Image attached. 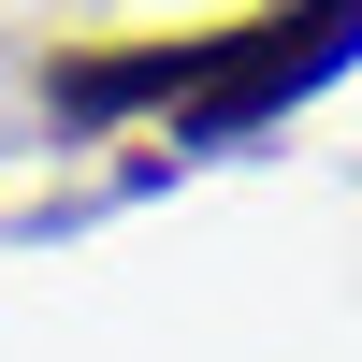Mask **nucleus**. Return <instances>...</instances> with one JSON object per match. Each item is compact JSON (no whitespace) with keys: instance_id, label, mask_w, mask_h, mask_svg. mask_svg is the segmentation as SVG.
I'll list each match as a JSON object with an SVG mask.
<instances>
[{"instance_id":"f257e3e1","label":"nucleus","mask_w":362,"mask_h":362,"mask_svg":"<svg viewBox=\"0 0 362 362\" xmlns=\"http://www.w3.org/2000/svg\"><path fill=\"white\" fill-rule=\"evenodd\" d=\"M348 58H362V0H261V15H232V29L189 44V87H174L160 131L174 145H232L261 116H290L305 87H334Z\"/></svg>"},{"instance_id":"f03ea898","label":"nucleus","mask_w":362,"mask_h":362,"mask_svg":"<svg viewBox=\"0 0 362 362\" xmlns=\"http://www.w3.org/2000/svg\"><path fill=\"white\" fill-rule=\"evenodd\" d=\"M189 44H203V29H160V44H73V58H44V102H58V131L174 116V87H189Z\"/></svg>"}]
</instances>
